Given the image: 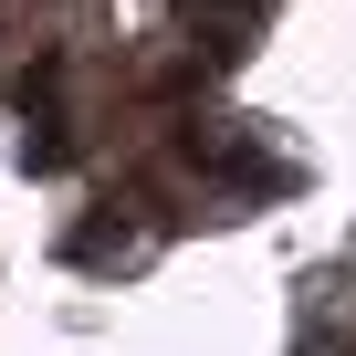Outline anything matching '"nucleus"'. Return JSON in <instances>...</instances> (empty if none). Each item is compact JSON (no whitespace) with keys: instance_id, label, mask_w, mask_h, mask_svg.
I'll list each match as a JSON object with an SVG mask.
<instances>
[{"instance_id":"obj_1","label":"nucleus","mask_w":356,"mask_h":356,"mask_svg":"<svg viewBox=\"0 0 356 356\" xmlns=\"http://www.w3.org/2000/svg\"><path fill=\"white\" fill-rule=\"evenodd\" d=\"M63 157H74V147H63V136H53V126H42V136H22V168H32V178H53V168H63Z\"/></svg>"}]
</instances>
